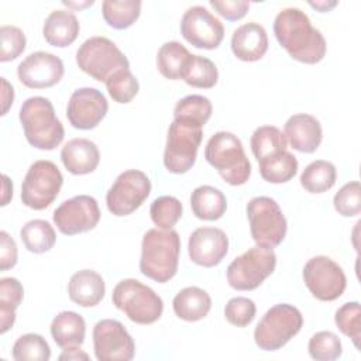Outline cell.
Masks as SVG:
<instances>
[{
	"label": "cell",
	"mask_w": 361,
	"mask_h": 361,
	"mask_svg": "<svg viewBox=\"0 0 361 361\" xmlns=\"http://www.w3.org/2000/svg\"><path fill=\"white\" fill-rule=\"evenodd\" d=\"M274 34L281 47L298 62L317 63L326 55V39L312 25L305 11L296 7L281 10L274 21Z\"/></svg>",
	"instance_id": "1"
},
{
	"label": "cell",
	"mask_w": 361,
	"mask_h": 361,
	"mask_svg": "<svg viewBox=\"0 0 361 361\" xmlns=\"http://www.w3.org/2000/svg\"><path fill=\"white\" fill-rule=\"evenodd\" d=\"M179 252L180 237L178 231L172 228L148 230L141 243V274L159 283L168 282L178 271Z\"/></svg>",
	"instance_id": "2"
},
{
	"label": "cell",
	"mask_w": 361,
	"mask_h": 361,
	"mask_svg": "<svg viewBox=\"0 0 361 361\" xmlns=\"http://www.w3.org/2000/svg\"><path fill=\"white\" fill-rule=\"evenodd\" d=\"M18 117L24 135L34 148L51 151L62 142L65 130L49 99L42 96L28 97L21 104Z\"/></svg>",
	"instance_id": "3"
},
{
	"label": "cell",
	"mask_w": 361,
	"mask_h": 361,
	"mask_svg": "<svg viewBox=\"0 0 361 361\" xmlns=\"http://www.w3.org/2000/svg\"><path fill=\"white\" fill-rule=\"evenodd\" d=\"M204 158L228 185L240 186L250 179L251 164L241 140L233 133L213 134L206 144Z\"/></svg>",
	"instance_id": "4"
},
{
	"label": "cell",
	"mask_w": 361,
	"mask_h": 361,
	"mask_svg": "<svg viewBox=\"0 0 361 361\" xmlns=\"http://www.w3.org/2000/svg\"><path fill=\"white\" fill-rule=\"evenodd\" d=\"M111 300L137 324H152L164 312V302L158 293L133 278L123 279L114 286Z\"/></svg>",
	"instance_id": "5"
},
{
	"label": "cell",
	"mask_w": 361,
	"mask_h": 361,
	"mask_svg": "<svg viewBox=\"0 0 361 361\" xmlns=\"http://www.w3.org/2000/svg\"><path fill=\"white\" fill-rule=\"evenodd\" d=\"M303 326L299 309L289 303L272 306L258 322L254 330V341L264 351L282 348Z\"/></svg>",
	"instance_id": "6"
},
{
	"label": "cell",
	"mask_w": 361,
	"mask_h": 361,
	"mask_svg": "<svg viewBox=\"0 0 361 361\" xmlns=\"http://www.w3.org/2000/svg\"><path fill=\"white\" fill-rule=\"evenodd\" d=\"M78 66L99 82H106L110 76L124 68H130L127 56L120 48L106 37H90L76 51Z\"/></svg>",
	"instance_id": "7"
},
{
	"label": "cell",
	"mask_w": 361,
	"mask_h": 361,
	"mask_svg": "<svg viewBox=\"0 0 361 361\" xmlns=\"http://www.w3.org/2000/svg\"><path fill=\"white\" fill-rule=\"evenodd\" d=\"M202 138V126L173 118L168 128L164 151V165L166 171L178 175L188 172L196 162Z\"/></svg>",
	"instance_id": "8"
},
{
	"label": "cell",
	"mask_w": 361,
	"mask_h": 361,
	"mask_svg": "<svg viewBox=\"0 0 361 361\" xmlns=\"http://www.w3.org/2000/svg\"><path fill=\"white\" fill-rule=\"evenodd\" d=\"M276 267L274 248L255 245L234 258L227 267V282L235 290L257 289Z\"/></svg>",
	"instance_id": "9"
},
{
	"label": "cell",
	"mask_w": 361,
	"mask_h": 361,
	"mask_svg": "<svg viewBox=\"0 0 361 361\" xmlns=\"http://www.w3.org/2000/svg\"><path fill=\"white\" fill-rule=\"evenodd\" d=\"M247 217L251 237L257 245L274 248L283 241L288 223L274 199L268 196L252 197L247 203Z\"/></svg>",
	"instance_id": "10"
},
{
	"label": "cell",
	"mask_w": 361,
	"mask_h": 361,
	"mask_svg": "<svg viewBox=\"0 0 361 361\" xmlns=\"http://www.w3.org/2000/svg\"><path fill=\"white\" fill-rule=\"evenodd\" d=\"M63 183L59 168L48 159H39L28 168L21 185V202L34 210H44L56 199Z\"/></svg>",
	"instance_id": "11"
},
{
	"label": "cell",
	"mask_w": 361,
	"mask_h": 361,
	"mask_svg": "<svg viewBox=\"0 0 361 361\" xmlns=\"http://www.w3.org/2000/svg\"><path fill=\"white\" fill-rule=\"evenodd\" d=\"M151 180L138 169L121 172L106 195V204L111 214L117 217L135 212L149 196Z\"/></svg>",
	"instance_id": "12"
},
{
	"label": "cell",
	"mask_w": 361,
	"mask_h": 361,
	"mask_svg": "<svg viewBox=\"0 0 361 361\" xmlns=\"http://www.w3.org/2000/svg\"><path fill=\"white\" fill-rule=\"evenodd\" d=\"M303 281L310 293L323 302L338 299L347 285L343 268L326 255L313 257L305 264Z\"/></svg>",
	"instance_id": "13"
},
{
	"label": "cell",
	"mask_w": 361,
	"mask_h": 361,
	"mask_svg": "<svg viewBox=\"0 0 361 361\" xmlns=\"http://www.w3.org/2000/svg\"><path fill=\"white\" fill-rule=\"evenodd\" d=\"M94 355L99 361H130L135 355V344L118 320L103 319L93 327Z\"/></svg>",
	"instance_id": "14"
},
{
	"label": "cell",
	"mask_w": 361,
	"mask_h": 361,
	"mask_svg": "<svg viewBox=\"0 0 361 361\" xmlns=\"http://www.w3.org/2000/svg\"><path fill=\"white\" fill-rule=\"evenodd\" d=\"M99 220V203L89 195L73 196L62 202L54 212V223L65 235H75L93 230Z\"/></svg>",
	"instance_id": "15"
},
{
	"label": "cell",
	"mask_w": 361,
	"mask_h": 361,
	"mask_svg": "<svg viewBox=\"0 0 361 361\" xmlns=\"http://www.w3.org/2000/svg\"><path fill=\"white\" fill-rule=\"evenodd\" d=\"M180 34L196 48L214 49L224 38V27L206 7L192 6L182 16Z\"/></svg>",
	"instance_id": "16"
},
{
	"label": "cell",
	"mask_w": 361,
	"mask_h": 361,
	"mask_svg": "<svg viewBox=\"0 0 361 361\" xmlns=\"http://www.w3.org/2000/svg\"><path fill=\"white\" fill-rule=\"evenodd\" d=\"M65 68L59 56L37 51L25 56L17 66L18 80L30 89H45L56 85L63 76Z\"/></svg>",
	"instance_id": "17"
},
{
	"label": "cell",
	"mask_w": 361,
	"mask_h": 361,
	"mask_svg": "<svg viewBox=\"0 0 361 361\" xmlns=\"http://www.w3.org/2000/svg\"><path fill=\"white\" fill-rule=\"evenodd\" d=\"M109 103L104 94L94 87L76 89L68 102L66 117L78 130H92L106 117Z\"/></svg>",
	"instance_id": "18"
},
{
	"label": "cell",
	"mask_w": 361,
	"mask_h": 361,
	"mask_svg": "<svg viewBox=\"0 0 361 361\" xmlns=\"http://www.w3.org/2000/svg\"><path fill=\"white\" fill-rule=\"evenodd\" d=\"M189 258L192 262L212 268L221 262L228 251V237L217 227H199L188 241Z\"/></svg>",
	"instance_id": "19"
},
{
	"label": "cell",
	"mask_w": 361,
	"mask_h": 361,
	"mask_svg": "<svg viewBox=\"0 0 361 361\" xmlns=\"http://www.w3.org/2000/svg\"><path fill=\"white\" fill-rule=\"evenodd\" d=\"M285 137L293 149L305 154L314 152L323 138L320 121L306 113L290 116L285 123Z\"/></svg>",
	"instance_id": "20"
},
{
	"label": "cell",
	"mask_w": 361,
	"mask_h": 361,
	"mask_svg": "<svg viewBox=\"0 0 361 361\" xmlns=\"http://www.w3.org/2000/svg\"><path fill=\"white\" fill-rule=\"evenodd\" d=\"M267 49L268 35L261 24L250 21L234 30L231 35V51L240 61H258L265 55Z\"/></svg>",
	"instance_id": "21"
},
{
	"label": "cell",
	"mask_w": 361,
	"mask_h": 361,
	"mask_svg": "<svg viewBox=\"0 0 361 361\" xmlns=\"http://www.w3.org/2000/svg\"><path fill=\"white\" fill-rule=\"evenodd\" d=\"M61 161L72 175H87L100 162L97 145L87 138H72L61 149Z\"/></svg>",
	"instance_id": "22"
},
{
	"label": "cell",
	"mask_w": 361,
	"mask_h": 361,
	"mask_svg": "<svg viewBox=\"0 0 361 361\" xmlns=\"http://www.w3.org/2000/svg\"><path fill=\"white\" fill-rule=\"evenodd\" d=\"M68 293L72 302L83 307H92L102 302L106 293V285L96 271L82 269L75 272L68 283Z\"/></svg>",
	"instance_id": "23"
},
{
	"label": "cell",
	"mask_w": 361,
	"mask_h": 361,
	"mask_svg": "<svg viewBox=\"0 0 361 361\" xmlns=\"http://www.w3.org/2000/svg\"><path fill=\"white\" fill-rule=\"evenodd\" d=\"M79 30L80 24L73 13L68 10H54L45 18L42 35L49 45L65 48L78 38Z\"/></svg>",
	"instance_id": "24"
},
{
	"label": "cell",
	"mask_w": 361,
	"mask_h": 361,
	"mask_svg": "<svg viewBox=\"0 0 361 361\" xmlns=\"http://www.w3.org/2000/svg\"><path fill=\"white\" fill-rule=\"evenodd\" d=\"M175 314L185 322H197L204 319L212 307L210 295L197 286L183 288L176 293L172 302Z\"/></svg>",
	"instance_id": "25"
},
{
	"label": "cell",
	"mask_w": 361,
	"mask_h": 361,
	"mask_svg": "<svg viewBox=\"0 0 361 361\" xmlns=\"http://www.w3.org/2000/svg\"><path fill=\"white\" fill-rule=\"evenodd\" d=\"M51 336L61 348L82 345L86 336L85 319L72 310L61 312L51 323Z\"/></svg>",
	"instance_id": "26"
},
{
	"label": "cell",
	"mask_w": 361,
	"mask_h": 361,
	"mask_svg": "<svg viewBox=\"0 0 361 361\" xmlns=\"http://www.w3.org/2000/svg\"><path fill=\"white\" fill-rule=\"evenodd\" d=\"M190 207L197 219L214 221L221 219L226 213L227 199L217 188L210 185H202L192 192Z\"/></svg>",
	"instance_id": "27"
},
{
	"label": "cell",
	"mask_w": 361,
	"mask_h": 361,
	"mask_svg": "<svg viewBox=\"0 0 361 361\" xmlns=\"http://www.w3.org/2000/svg\"><path fill=\"white\" fill-rule=\"evenodd\" d=\"M192 54L178 41H169L161 45L157 54V66L162 76L171 80L180 79L189 63Z\"/></svg>",
	"instance_id": "28"
},
{
	"label": "cell",
	"mask_w": 361,
	"mask_h": 361,
	"mask_svg": "<svg viewBox=\"0 0 361 361\" xmlns=\"http://www.w3.org/2000/svg\"><path fill=\"white\" fill-rule=\"evenodd\" d=\"M258 165L262 179L269 183H285L298 172V159L288 151L259 159Z\"/></svg>",
	"instance_id": "29"
},
{
	"label": "cell",
	"mask_w": 361,
	"mask_h": 361,
	"mask_svg": "<svg viewBox=\"0 0 361 361\" xmlns=\"http://www.w3.org/2000/svg\"><path fill=\"white\" fill-rule=\"evenodd\" d=\"M20 238L30 252L42 254L54 247L56 234L54 227L47 220L34 219L21 227Z\"/></svg>",
	"instance_id": "30"
},
{
	"label": "cell",
	"mask_w": 361,
	"mask_h": 361,
	"mask_svg": "<svg viewBox=\"0 0 361 361\" xmlns=\"http://www.w3.org/2000/svg\"><path fill=\"white\" fill-rule=\"evenodd\" d=\"M24 296V288L16 278L0 279V333L4 334L16 322V309Z\"/></svg>",
	"instance_id": "31"
},
{
	"label": "cell",
	"mask_w": 361,
	"mask_h": 361,
	"mask_svg": "<svg viewBox=\"0 0 361 361\" xmlns=\"http://www.w3.org/2000/svg\"><path fill=\"white\" fill-rule=\"evenodd\" d=\"M337 179L336 166L324 159L310 162L300 175V185L309 193H323L331 189Z\"/></svg>",
	"instance_id": "32"
},
{
	"label": "cell",
	"mask_w": 361,
	"mask_h": 361,
	"mask_svg": "<svg viewBox=\"0 0 361 361\" xmlns=\"http://www.w3.org/2000/svg\"><path fill=\"white\" fill-rule=\"evenodd\" d=\"M140 13L141 1L138 0H104L102 3L104 21L116 30L131 27L140 17Z\"/></svg>",
	"instance_id": "33"
},
{
	"label": "cell",
	"mask_w": 361,
	"mask_h": 361,
	"mask_svg": "<svg viewBox=\"0 0 361 361\" xmlns=\"http://www.w3.org/2000/svg\"><path fill=\"white\" fill-rule=\"evenodd\" d=\"M250 145L255 159L259 161L274 154L286 151L288 141L285 134L278 127L261 126L252 133Z\"/></svg>",
	"instance_id": "34"
},
{
	"label": "cell",
	"mask_w": 361,
	"mask_h": 361,
	"mask_svg": "<svg viewBox=\"0 0 361 361\" xmlns=\"http://www.w3.org/2000/svg\"><path fill=\"white\" fill-rule=\"evenodd\" d=\"M182 79L192 87L210 89L217 83L219 71L214 62L209 58L192 55Z\"/></svg>",
	"instance_id": "35"
},
{
	"label": "cell",
	"mask_w": 361,
	"mask_h": 361,
	"mask_svg": "<svg viewBox=\"0 0 361 361\" xmlns=\"http://www.w3.org/2000/svg\"><path fill=\"white\" fill-rule=\"evenodd\" d=\"M213 111L212 102L200 94H189L180 99L173 109L175 120H186L197 126H204Z\"/></svg>",
	"instance_id": "36"
},
{
	"label": "cell",
	"mask_w": 361,
	"mask_h": 361,
	"mask_svg": "<svg viewBox=\"0 0 361 361\" xmlns=\"http://www.w3.org/2000/svg\"><path fill=\"white\" fill-rule=\"evenodd\" d=\"M11 354L16 361H48L51 348L42 336L27 333L17 338Z\"/></svg>",
	"instance_id": "37"
},
{
	"label": "cell",
	"mask_w": 361,
	"mask_h": 361,
	"mask_svg": "<svg viewBox=\"0 0 361 361\" xmlns=\"http://www.w3.org/2000/svg\"><path fill=\"white\" fill-rule=\"evenodd\" d=\"M149 214L155 226L169 230L182 217V203L175 196H159L151 203Z\"/></svg>",
	"instance_id": "38"
},
{
	"label": "cell",
	"mask_w": 361,
	"mask_h": 361,
	"mask_svg": "<svg viewBox=\"0 0 361 361\" xmlns=\"http://www.w3.org/2000/svg\"><path fill=\"white\" fill-rule=\"evenodd\" d=\"M110 97L117 103H130L138 93L140 85L130 68L120 69L104 82Z\"/></svg>",
	"instance_id": "39"
},
{
	"label": "cell",
	"mask_w": 361,
	"mask_h": 361,
	"mask_svg": "<svg viewBox=\"0 0 361 361\" xmlns=\"http://www.w3.org/2000/svg\"><path fill=\"white\" fill-rule=\"evenodd\" d=\"M336 326L338 330L353 340L354 345L360 348V338H361V309L358 302H348L344 303L341 307L337 309L334 316Z\"/></svg>",
	"instance_id": "40"
},
{
	"label": "cell",
	"mask_w": 361,
	"mask_h": 361,
	"mask_svg": "<svg viewBox=\"0 0 361 361\" xmlns=\"http://www.w3.org/2000/svg\"><path fill=\"white\" fill-rule=\"evenodd\" d=\"M309 354L316 361H333L337 360L341 353V341L333 331H319L312 336L307 344Z\"/></svg>",
	"instance_id": "41"
},
{
	"label": "cell",
	"mask_w": 361,
	"mask_h": 361,
	"mask_svg": "<svg viewBox=\"0 0 361 361\" xmlns=\"http://www.w3.org/2000/svg\"><path fill=\"white\" fill-rule=\"evenodd\" d=\"M334 209L344 217L358 216L361 212V186L358 180L345 183L333 197Z\"/></svg>",
	"instance_id": "42"
},
{
	"label": "cell",
	"mask_w": 361,
	"mask_h": 361,
	"mask_svg": "<svg viewBox=\"0 0 361 361\" xmlns=\"http://www.w3.org/2000/svg\"><path fill=\"white\" fill-rule=\"evenodd\" d=\"M0 41H1V51H0V61L8 62L20 56L25 49V34L21 28L16 25H1L0 28Z\"/></svg>",
	"instance_id": "43"
},
{
	"label": "cell",
	"mask_w": 361,
	"mask_h": 361,
	"mask_svg": "<svg viewBox=\"0 0 361 361\" xmlns=\"http://www.w3.org/2000/svg\"><path fill=\"white\" fill-rule=\"evenodd\" d=\"M255 313H257V306L254 300L244 296L231 298L224 307L226 320L230 324L237 327L248 326L254 320Z\"/></svg>",
	"instance_id": "44"
},
{
	"label": "cell",
	"mask_w": 361,
	"mask_h": 361,
	"mask_svg": "<svg viewBox=\"0 0 361 361\" xmlns=\"http://www.w3.org/2000/svg\"><path fill=\"white\" fill-rule=\"evenodd\" d=\"M210 6L228 21L243 18L250 8V3L245 0H210Z\"/></svg>",
	"instance_id": "45"
},
{
	"label": "cell",
	"mask_w": 361,
	"mask_h": 361,
	"mask_svg": "<svg viewBox=\"0 0 361 361\" xmlns=\"http://www.w3.org/2000/svg\"><path fill=\"white\" fill-rule=\"evenodd\" d=\"M17 264V245L7 231H0V269L7 271Z\"/></svg>",
	"instance_id": "46"
},
{
	"label": "cell",
	"mask_w": 361,
	"mask_h": 361,
	"mask_svg": "<svg viewBox=\"0 0 361 361\" xmlns=\"http://www.w3.org/2000/svg\"><path fill=\"white\" fill-rule=\"evenodd\" d=\"M59 360L61 361H78V360H89V355L80 350V345H76V347H66L63 350V353L59 355Z\"/></svg>",
	"instance_id": "47"
},
{
	"label": "cell",
	"mask_w": 361,
	"mask_h": 361,
	"mask_svg": "<svg viewBox=\"0 0 361 361\" xmlns=\"http://www.w3.org/2000/svg\"><path fill=\"white\" fill-rule=\"evenodd\" d=\"M1 83H3V110L1 114L4 116L8 110V107L13 104L14 100V89L13 86L6 80V78H1Z\"/></svg>",
	"instance_id": "48"
},
{
	"label": "cell",
	"mask_w": 361,
	"mask_h": 361,
	"mask_svg": "<svg viewBox=\"0 0 361 361\" xmlns=\"http://www.w3.org/2000/svg\"><path fill=\"white\" fill-rule=\"evenodd\" d=\"M3 199H1V206H6L8 203V200L13 196V185L8 179L7 175H3Z\"/></svg>",
	"instance_id": "49"
},
{
	"label": "cell",
	"mask_w": 361,
	"mask_h": 361,
	"mask_svg": "<svg viewBox=\"0 0 361 361\" xmlns=\"http://www.w3.org/2000/svg\"><path fill=\"white\" fill-rule=\"evenodd\" d=\"M309 4L312 7H314L316 10H319L320 13H324V11H329L333 7H336L337 1H309Z\"/></svg>",
	"instance_id": "50"
},
{
	"label": "cell",
	"mask_w": 361,
	"mask_h": 361,
	"mask_svg": "<svg viewBox=\"0 0 361 361\" xmlns=\"http://www.w3.org/2000/svg\"><path fill=\"white\" fill-rule=\"evenodd\" d=\"M63 4H66V6H69V7H79V8H82V7H86V6H92V4H93V1H87V3H85V4H75V3L63 1Z\"/></svg>",
	"instance_id": "51"
}]
</instances>
